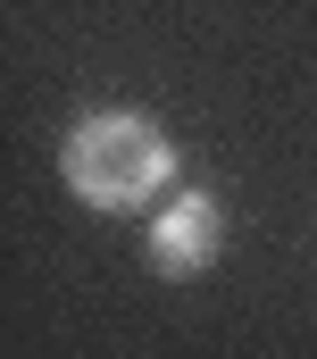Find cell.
<instances>
[{
  "instance_id": "cell-1",
  "label": "cell",
  "mask_w": 317,
  "mask_h": 359,
  "mask_svg": "<svg viewBox=\"0 0 317 359\" xmlns=\"http://www.w3.org/2000/svg\"><path fill=\"white\" fill-rule=\"evenodd\" d=\"M59 176L76 184V201H92V209H142V201H158L175 184V142L151 117H134V109H100V117H83L67 134Z\"/></svg>"
},
{
  "instance_id": "cell-2",
  "label": "cell",
  "mask_w": 317,
  "mask_h": 359,
  "mask_svg": "<svg viewBox=\"0 0 317 359\" xmlns=\"http://www.w3.org/2000/svg\"><path fill=\"white\" fill-rule=\"evenodd\" d=\"M217 234H226L217 201H209V192H175V201L158 209V226H151V268L158 276H201L217 259Z\"/></svg>"
}]
</instances>
